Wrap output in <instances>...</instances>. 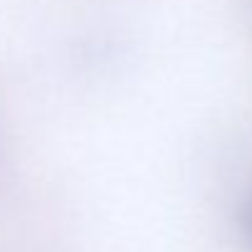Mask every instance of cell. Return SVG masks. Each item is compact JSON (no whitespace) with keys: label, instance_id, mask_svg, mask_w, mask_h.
<instances>
[{"label":"cell","instance_id":"1","mask_svg":"<svg viewBox=\"0 0 252 252\" xmlns=\"http://www.w3.org/2000/svg\"><path fill=\"white\" fill-rule=\"evenodd\" d=\"M240 227H242V235L247 240V245L252 247V195L247 198L245 208H242V215H240Z\"/></svg>","mask_w":252,"mask_h":252}]
</instances>
